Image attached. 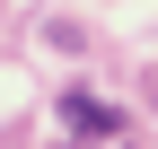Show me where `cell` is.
<instances>
[{
    "label": "cell",
    "instance_id": "1",
    "mask_svg": "<svg viewBox=\"0 0 158 149\" xmlns=\"http://www.w3.org/2000/svg\"><path fill=\"white\" fill-rule=\"evenodd\" d=\"M62 123H70L79 140H106V132H123V114H114L106 97H62Z\"/></svg>",
    "mask_w": 158,
    "mask_h": 149
}]
</instances>
